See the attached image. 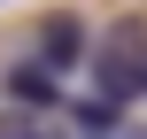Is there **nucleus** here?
Instances as JSON below:
<instances>
[{
    "label": "nucleus",
    "mask_w": 147,
    "mask_h": 139,
    "mask_svg": "<svg viewBox=\"0 0 147 139\" xmlns=\"http://www.w3.org/2000/svg\"><path fill=\"white\" fill-rule=\"evenodd\" d=\"M93 85H101V101L147 93V31L140 23H116V31L93 46Z\"/></svg>",
    "instance_id": "1"
},
{
    "label": "nucleus",
    "mask_w": 147,
    "mask_h": 139,
    "mask_svg": "<svg viewBox=\"0 0 147 139\" xmlns=\"http://www.w3.org/2000/svg\"><path fill=\"white\" fill-rule=\"evenodd\" d=\"M8 85H16V101H23V108H54V101H62V93H54V70H47V62H23Z\"/></svg>",
    "instance_id": "2"
},
{
    "label": "nucleus",
    "mask_w": 147,
    "mask_h": 139,
    "mask_svg": "<svg viewBox=\"0 0 147 139\" xmlns=\"http://www.w3.org/2000/svg\"><path fill=\"white\" fill-rule=\"evenodd\" d=\"M78 46H85V39H78V23H70V15H54V23H47V70L78 62Z\"/></svg>",
    "instance_id": "3"
},
{
    "label": "nucleus",
    "mask_w": 147,
    "mask_h": 139,
    "mask_svg": "<svg viewBox=\"0 0 147 139\" xmlns=\"http://www.w3.org/2000/svg\"><path fill=\"white\" fill-rule=\"evenodd\" d=\"M0 139H54L39 124V108H23V116H0Z\"/></svg>",
    "instance_id": "4"
}]
</instances>
